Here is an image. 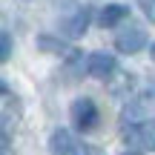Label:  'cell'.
<instances>
[{"instance_id": "obj_10", "label": "cell", "mask_w": 155, "mask_h": 155, "mask_svg": "<svg viewBox=\"0 0 155 155\" xmlns=\"http://www.w3.org/2000/svg\"><path fill=\"white\" fill-rule=\"evenodd\" d=\"M38 46H40L43 52H58V55L66 49V46H63L58 38H49V35H40V38H38Z\"/></svg>"}, {"instance_id": "obj_1", "label": "cell", "mask_w": 155, "mask_h": 155, "mask_svg": "<svg viewBox=\"0 0 155 155\" xmlns=\"http://www.w3.org/2000/svg\"><path fill=\"white\" fill-rule=\"evenodd\" d=\"M115 49L121 52V55H138V52L147 49V43H150V38H147V29L138 26V23L132 20V17H127V26H121L115 32Z\"/></svg>"}, {"instance_id": "obj_8", "label": "cell", "mask_w": 155, "mask_h": 155, "mask_svg": "<svg viewBox=\"0 0 155 155\" xmlns=\"http://www.w3.org/2000/svg\"><path fill=\"white\" fill-rule=\"evenodd\" d=\"M17 115H20V104H17V98L9 92L6 83H0V129L9 127V124H15Z\"/></svg>"}, {"instance_id": "obj_6", "label": "cell", "mask_w": 155, "mask_h": 155, "mask_svg": "<svg viewBox=\"0 0 155 155\" xmlns=\"http://www.w3.org/2000/svg\"><path fill=\"white\" fill-rule=\"evenodd\" d=\"M86 72L92 78H98V81H109V78L118 72L115 55H109V52H92V55L86 58Z\"/></svg>"}, {"instance_id": "obj_12", "label": "cell", "mask_w": 155, "mask_h": 155, "mask_svg": "<svg viewBox=\"0 0 155 155\" xmlns=\"http://www.w3.org/2000/svg\"><path fill=\"white\" fill-rule=\"evenodd\" d=\"M138 6H141V12L147 15V20L155 23V0H138Z\"/></svg>"}, {"instance_id": "obj_15", "label": "cell", "mask_w": 155, "mask_h": 155, "mask_svg": "<svg viewBox=\"0 0 155 155\" xmlns=\"http://www.w3.org/2000/svg\"><path fill=\"white\" fill-rule=\"evenodd\" d=\"M124 155H141V152H135V150H132V152H124Z\"/></svg>"}, {"instance_id": "obj_2", "label": "cell", "mask_w": 155, "mask_h": 155, "mask_svg": "<svg viewBox=\"0 0 155 155\" xmlns=\"http://www.w3.org/2000/svg\"><path fill=\"white\" fill-rule=\"evenodd\" d=\"M49 152L52 155H104L98 147L83 144L81 138H75L69 129H55L49 135Z\"/></svg>"}, {"instance_id": "obj_4", "label": "cell", "mask_w": 155, "mask_h": 155, "mask_svg": "<svg viewBox=\"0 0 155 155\" xmlns=\"http://www.w3.org/2000/svg\"><path fill=\"white\" fill-rule=\"evenodd\" d=\"M89 20H92V6H75L72 15L61 17V29L66 38H83V32L89 29Z\"/></svg>"}, {"instance_id": "obj_9", "label": "cell", "mask_w": 155, "mask_h": 155, "mask_svg": "<svg viewBox=\"0 0 155 155\" xmlns=\"http://www.w3.org/2000/svg\"><path fill=\"white\" fill-rule=\"evenodd\" d=\"M127 17H132L127 6H121V3H106L104 9H101V15H98V26L112 29V26H118L121 20H127Z\"/></svg>"}, {"instance_id": "obj_3", "label": "cell", "mask_w": 155, "mask_h": 155, "mask_svg": "<svg viewBox=\"0 0 155 155\" xmlns=\"http://www.w3.org/2000/svg\"><path fill=\"white\" fill-rule=\"evenodd\" d=\"M69 115H72V124H75L78 132H92V129L98 127V121H101V112H98V106H95L92 98H78V101H72Z\"/></svg>"}, {"instance_id": "obj_11", "label": "cell", "mask_w": 155, "mask_h": 155, "mask_svg": "<svg viewBox=\"0 0 155 155\" xmlns=\"http://www.w3.org/2000/svg\"><path fill=\"white\" fill-rule=\"evenodd\" d=\"M12 58V35L0 32V63H6Z\"/></svg>"}, {"instance_id": "obj_5", "label": "cell", "mask_w": 155, "mask_h": 155, "mask_svg": "<svg viewBox=\"0 0 155 155\" xmlns=\"http://www.w3.org/2000/svg\"><path fill=\"white\" fill-rule=\"evenodd\" d=\"M124 141L147 147V150H155V118H150L144 124H127L124 127Z\"/></svg>"}, {"instance_id": "obj_14", "label": "cell", "mask_w": 155, "mask_h": 155, "mask_svg": "<svg viewBox=\"0 0 155 155\" xmlns=\"http://www.w3.org/2000/svg\"><path fill=\"white\" fill-rule=\"evenodd\" d=\"M150 55H152V61H155V40L150 43Z\"/></svg>"}, {"instance_id": "obj_7", "label": "cell", "mask_w": 155, "mask_h": 155, "mask_svg": "<svg viewBox=\"0 0 155 155\" xmlns=\"http://www.w3.org/2000/svg\"><path fill=\"white\" fill-rule=\"evenodd\" d=\"M152 112H155V98L152 95H141V98H135V101L127 104L121 121L124 124H144V121L152 118Z\"/></svg>"}, {"instance_id": "obj_13", "label": "cell", "mask_w": 155, "mask_h": 155, "mask_svg": "<svg viewBox=\"0 0 155 155\" xmlns=\"http://www.w3.org/2000/svg\"><path fill=\"white\" fill-rule=\"evenodd\" d=\"M6 150H9V132H6V129H0V155H3Z\"/></svg>"}]
</instances>
